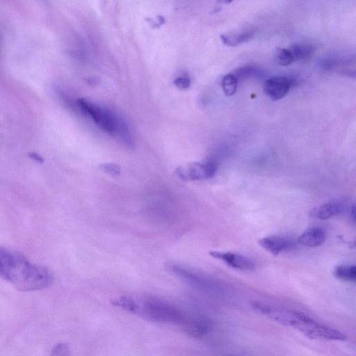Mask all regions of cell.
I'll list each match as a JSON object with an SVG mask.
<instances>
[{"mask_svg":"<svg viewBox=\"0 0 356 356\" xmlns=\"http://www.w3.org/2000/svg\"><path fill=\"white\" fill-rule=\"evenodd\" d=\"M326 239V233L322 228L312 227L305 231L298 238V242L306 247H318Z\"/></svg>","mask_w":356,"mask_h":356,"instance_id":"8fae6325","label":"cell"},{"mask_svg":"<svg viewBox=\"0 0 356 356\" xmlns=\"http://www.w3.org/2000/svg\"><path fill=\"white\" fill-rule=\"evenodd\" d=\"M184 330L192 337L202 338L210 332L211 323L204 316L191 315Z\"/></svg>","mask_w":356,"mask_h":356,"instance_id":"ba28073f","label":"cell"},{"mask_svg":"<svg viewBox=\"0 0 356 356\" xmlns=\"http://www.w3.org/2000/svg\"><path fill=\"white\" fill-rule=\"evenodd\" d=\"M254 35V29H247L238 33H229L220 35L222 42L227 46L235 47L251 40Z\"/></svg>","mask_w":356,"mask_h":356,"instance_id":"7c38bea8","label":"cell"},{"mask_svg":"<svg viewBox=\"0 0 356 356\" xmlns=\"http://www.w3.org/2000/svg\"><path fill=\"white\" fill-rule=\"evenodd\" d=\"M29 156L39 163H43L44 161V158L36 152H29Z\"/></svg>","mask_w":356,"mask_h":356,"instance_id":"7402d4cb","label":"cell"},{"mask_svg":"<svg viewBox=\"0 0 356 356\" xmlns=\"http://www.w3.org/2000/svg\"><path fill=\"white\" fill-rule=\"evenodd\" d=\"M112 305L145 319L161 323L185 327L191 315H188L174 305L155 298L138 300L129 296H121L112 300Z\"/></svg>","mask_w":356,"mask_h":356,"instance_id":"3957f363","label":"cell"},{"mask_svg":"<svg viewBox=\"0 0 356 356\" xmlns=\"http://www.w3.org/2000/svg\"><path fill=\"white\" fill-rule=\"evenodd\" d=\"M175 85L179 89H187L191 85V79L187 75L177 77L175 81Z\"/></svg>","mask_w":356,"mask_h":356,"instance_id":"ffe728a7","label":"cell"},{"mask_svg":"<svg viewBox=\"0 0 356 356\" xmlns=\"http://www.w3.org/2000/svg\"><path fill=\"white\" fill-rule=\"evenodd\" d=\"M258 243L274 256L278 255L293 245V242L291 240L280 236H268L261 238L258 241Z\"/></svg>","mask_w":356,"mask_h":356,"instance_id":"9c48e42d","label":"cell"},{"mask_svg":"<svg viewBox=\"0 0 356 356\" xmlns=\"http://www.w3.org/2000/svg\"><path fill=\"white\" fill-rule=\"evenodd\" d=\"M0 278L22 292L44 289L52 282L44 266L33 264L15 250L0 247Z\"/></svg>","mask_w":356,"mask_h":356,"instance_id":"6da1fadb","label":"cell"},{"mask_svg":"<svg viewBox=\"0 0 356 356\" xmlns=\"http://www.w3.org/2000/svg\"><path fill=\"white\" fill-rule=\"evenodd\" d=\"M209 255L224 261L229 266L238 270L254 268V263L249 257L232 252L210 251Z\"/></svg>","mask_w":356,"mask_h":356,"instance_id":"52a82bcc","label":"cell"},{"mask_svg":"<svg viewBox=\"0 0 356 356\" xmlns=\"http://www.w3.org/2000/svg\"><path fill=\"white\" fill-rule=\"evenodd\" d=\"M344 206L339 202H329L315 207L309 211V216L320 220H326L343 212Z\"/></svg>","mask_w":356,"mask_h":356,"instance_id":"30bf717a","label":"cell"},{"mask_svg":"<svg viewBox=\"0 0 356 356\" xmlns=\"http://www.w3.org/2000/svg\"><path fill=\"white\" fill-rule=\"evenodd\" d=\"M77 104L102 129L110 134H117L122 121L111 111L83 98L77 101Z\"/></svg>","mask_w":356,"mask_h":356,"instance_id":"277c9868","label":"cell"},{"mask_svg":"<svg viewBox=\"0 0 356 356\" xmlns=\"http://www.w3.org/2000/svg\"><path fill=\"white\" fill-rule=\"evenodd\" d=\"M218 169V163L210 159L204 163H191L186 167H179L176 174L183 180H204L215 175Z\"/></svg>","mask_w":356,"mask_h":356,"instance_id":"5b68a950","label":"cell"},{"mask_svg":"<svg viewBox=\"0 0 356 356\" xmlns=\"http://www.w3.org/2000/svg\"><path fill=\"white\" fill-rule=\"evenodd\" d=\"M252 307L274 321L291 327L310 339L334 341H345L346 339L341 331L320 323L302 312L257 302H254Z\"/></svg>","mask_w":356,"mask_h":356,"instance_id":"7a4b0ae2","label":"cell"},{"mask_svg":"<svg viewBox=\"0 0 356 356\" xmlns=\"http://www.w3.org/2000/svg\"><path fill=\"white\" fill-rule=\"evenodd\" d=\"M101 168L106 173L111 175H119L120 173V167L115 163H104L102 165Z\"/></svg>","mask_w":356,"mask_h":356,"instance_id":"44dd1931","label":"cell"},{"mask_svg":"<svg viewBox=\"0 0 356 356\" xmlns=\"http://www.w3.org/2000/svg\"><path fill=\"white\" fill-rule=\"evenodd\" d=\"M345 61L336 57H327L321 62V67L326 71H333L340 67H345Z\"/></svg>","mask_w":356,"mask_h":356,"instance_id":"e0dca14e","label":"cell"},{"mask_svg":"<svg viewBox=\"0 0 356 356\" xmlns=\"http://www.w3.org/2000/svg\"><path fill=\"white\" fill-rule=\"evenodd\" d=\"M295 83L296 79L293 77L276 76L266 80L264 90L266 95L275 101L283 98Z\"/></svg>","mask_w":356,"mask_h":356,"instance_id":"8992f818","label":"cell"},{"mask_svg":"<svg viewBox=\"0 0 356 356\" xmlns=\"http://www.w3.org/2000/svg\"><path fill=\"white\" fill-rule=\"evenodd\" d=\"M49 356H71L70 347L65 343H58L52 348Z\"/></svg>","mask_w":356,"mask_h":356,"instance_id":"d6986e66","label":"cell"},{"mask_svg":"<svg viewBox=\"0 0 356 356\" xmlns=\"http://www.w3.org/2000/svg\"><path fill=\"white\" fill-rule=\"evenodd\" d=\"M262 71L254 65H244L238 67L232 73L237 81H241L252 76H258L261 74Z\"/></svg>","mask_w":356,"mask_h":356,"instance_id":"9a60e30c","label":"cell"},{"mask_svg":"<svg viewBox=\"0 0 356 356\" xmlns=\"http://www.w3.org/2000/svg\"><path fill=\"white\" fill-rule=\"evenodd\" d=\"M293 59L296 60H304L312 56L314 52V47L307 43H295L287 48Z\"/></svg>","mask_w":356,"mask_h":356,"instance_id":"4fadbf2b","label":"cell"},{"mask_svg":"<svg viewBox=\"0 0 356 356\" xmlns=\"http://www.w3.org/2000/svg\"><path fill=\"white\" fill-rule=\"evenodd\" d=\"M237 83L236 79L232 73L224 76L222 80V88L225 94L227 96L234 95L236 91Z\"/></svg>","mask_w":356,"mask_h":356,"instance_id":"2e32d148","label":"cell"},{"mask_svg":"<svg viewBox=\"0 0 356 356\" xmlns=\"http://www.w3.org/2000/svg\"><path fill=\"white\" fill-rule=\"evenodd\" d=\"M334 275L343 281L355 282L356 267L355 265H339L334 270Z\"/></svg>","mask_w":356,"mask_h":356,"instance_id":"5bb4252c","label":"cell"},{"mask_svg":"<svg viewBox=\"0 0 356 356\" xmlns=\"http://www.w3.org/2000/svg\"><path fill=\"white\" fill-rule=\"evenodd\" d=\"M276 58L278 63L283 66L289 65L294 62L287 48H279L276 52Z\"/></svg>","mask_w":356,"mask_h":356,"instance_id":"ac0fdd59","label":"cell"}]
</instances>
